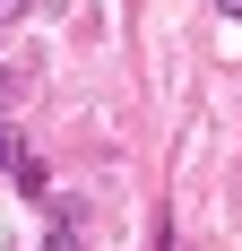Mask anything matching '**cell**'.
<instances>
[{
	"instance_id": "7a4b0ae2",
	"label": "cell",
	"mask_w": 242,
	"mask_h": 251,
	"mask_svg": "<svg viewBox=\"0 0 242 251\" xmlns=\"http://www.w3.org/2000/svg\"><path fill=\"white\" fill-rule=\"evenodd\" d=\"M44 251H87V226H78V217H61V234H52Z\"/></svg>"
},
{
	"instance_id": "5b68a950",
	"label": "cell",
	"mask_w": 242,
	"mask_h": 251,
	"mask_svg": "<svg viewBox=\"0 0 242 251\" xmlns=\"http://www.w3.org/2000/svg\"><path fill=\"white\" fill-rule=\"evenodd\" d=\"M0 96H9V70H0Z\"/></svg>"
},
{
	"instance_id": "277c9868",
	"label": "cell",
	"mask_w": 242,
	"mask_h": 251,
	"mask_svg": "<svg viewBox=\"0 0 242 251\" xmlns=\"http://www.w3.org/2000/svg\"><path fill=\"white\" fill-rule=\"evenodd\" d=\"M217 9H225V18H242V0H217Z\"/></svg>"
},
{
	"instance_id": "3957f363",
	"label": "cell",
	"mask_w": 242,
	"mask_h": 251,
	"mask_svg": "<svg viewBox=\"0 0 242 251\" xmlns=\"http://www.w3.org/2000/svg\"><path fill=\"white\" fill-rule=\"evenodd\" d=\"M26 9H35V0H0V26H9V18H26Z\"/></svg>"
},
{
	"instance_id": "6da1fadb",
	"label": "cell",
	"mask_w": 242,
	"mask_h": 251,
	"mask_svg": "<svg viewBox=\"0 0 242 251\" xmlns=\"http://www.w3.org/2000/svg\"><path fill=\"white\" fill-rule=\"evenodd\" d=\"M18 165H26V139H18L9 122H0V174H18Z\"/></svg>"
}]
</instances>
